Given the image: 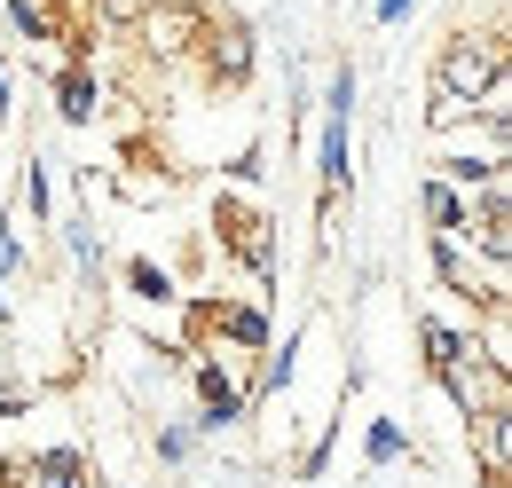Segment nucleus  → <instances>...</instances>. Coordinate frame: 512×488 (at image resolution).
<instances>
[{
	"instance_id": "f3484780",
	"label": "nucleus",
	"mask_w": 512,
	"mask_h": 488,
	"mask_svg": "<svg viewBox=\"0 0 512 488\" xmlns=\"http://www.w3.org/2000/svg\"><path fill=\"white\" fill-rule=\"evenodd\" d=\"M24 268V237H16V221L0 213V307H8V276Z\"/></svg>"
},
{
	"instance_id": "4be33fe9",
	"label": "nucleus",
	"mask_w": 512,
	"mask_h": 488,
	"mask_svg": "<svg viewBox=\"0 0 512 488\" xmlns=\"http://www.w3.org/2000/svg\"><path fill=\"white\" fill-rule=\"evenodd\" d=\"M0 126H8V63H0Z\"/></svg>"
},
{
	"instance_id": "423d86ee",
	"label": "nucleus",
	"mask_w": 512,
	"mask_h": 488,
	"mask_svg": "<svg viewBox=\"0 0 512 488\" xmlns=\"http://www.w3.org/2000/svg\"><path fill=\"white\" fill-rule=\"evenodd\" d=\"M418 347H426V370H434V378H449V370L473 363V355H489V347H481L473 331H457V323H418ZM497 363H505V355H497Z\"/></svg>"
},
{
	"instance_id": "7ed1b4c3",
	"label": "nucleus",
	"mask_w": 512,
	"mask_h": 488,
	"mask_svg": "<svg viewBox=\"0 0 512 488\" xmlns=\"http://www.w3.org/2000/svg\"><path fill=\"white\" fill-rule=\"evenodd\" d=\"M213 244H221L253 284L276 276V221H268L260 205H245V197H221V205H213Z\"/></svg>"
},
{
	"instance_id": "f03ea898",
	"label": "nucleus",
	"mask_w": 512,
	"mask_h": 488,
	"mask_svg": "<svg viewBox=\"0 0 512 488\" xmlns=\"http://www.w3.org/2000/svg\"><path fill=\"white\" fill-rule=\"evenodd\" d=\"M355 63H339L331 71V87H323V134H316V189H323V213L347 197L355 182Z\"/></svg>"
},
{
	"instance_id": "dca6fc26",
	"label": "nucleus",
	"mask_w": 512,
	"mask_h": 488,
	"mask_svg": "<svg viewBox=\"0 0 512 488\" xmlns=\"http://www.w3.org/2000/svg\"><path fill=\"white\" fill-rule=\"evenodd\" d=\"M127 292H134V300H174V276H166L158 260H134V268H127Z\"/></svg>"
},
{
	"instance_id": "1a4fd4ad",
	"label": "nucleus",
	"mask_w": 512,
	"mask_h": 488,
	"mask_svg": "<svg viewBox=\"0 0 512 488\" xmlns=\"http://www.w3.org/2000/svg\"><path fill=\"white\" fill-rule=\"evenodd\" d=\"M205 71L237 87V79L253 71V32H245V24H213V32H205Z\"/></svg>"
},
{
	"instance_id": "4468645a",
	"label": "nucleus",
	"mask_w": 512,
	"mask_h": 488,
	"mask_svg": "<svg viewBox=\"0 0 512 488\" xmlns=\"http://www.w3.org/2000/svg\"><path fill=\"white\" fill-rule=\"evenodd\" d=\"M16 197H24V213L48 229L56 221V197H48V158H24V174H16Z\"/></svg>"
},
{
	"instance_id": "412c9836",
	"label": "nucleus",
	"mask_w": 512,
	"mask_h": 488,
	"mask_svg": "<svg viewBox=\"0 0 512 488\" xmlns=\"http://www.w3.org/2000/svg\"><path fill=\"white\" fill-rule=\"evenodd\" d=\"M410 8L418 0H379V24H410Z\"/></svg>"
},
{
	"instance_id": "6e6552de",
	"label": "nucleus",
	"mask_w": 512,
	"mask_h": 488,
	"mask_svg": "<svg viewBox=\"0 0 512 488\" xmlns=\"http://www.w3.org/2000/svg\"><path fill=\"white\" fill-rule=\"evenodd\" d=\"M205 323H213L229 347H245V355H260V347H268V315H260L253 300H213V307H205Z\"/></svg>"
},
{
	"instance_id": "f257e3e1",
	"label": "nucleus",
	"mask_w": 512,
	"mask_h": 488,
	"mask_svg": "<svg viewBox=\"0 0 512 488\" xmlns=\"http://www.w3.org/2000/svg\"><path fill=\"white\" fill-rule=\"evenodd\" d=\"M505 95V32L489 24V32H457L434 63V126H465L481 103H497Z\"/></svg>"
},
{
	"instance_id": "39448f33",
	"label": "nucleus",
	"mask_w": 512,
	"mask_h": 488,
	"mask_svg": "<svg viewBox=\"0 0 512 488\" xmlns=\"http://www.w3.org/2000/svg\"><path fill=\"white\" fill-rule=\"evenodd\" d=\"M8 24H16L32 48H40V40H71V63H87V40H79L64 0H8Z\"/></svg>"
},
{
	"instance_id": "a211bd4d",
	"label": "nucleus",
	"mask_w": 512,
	"mask_h": 488,
	"mask_svg": "<svg viewBox=\"0 0 512 488\" xmlns=\"http://www.w3.org/2000/svg\"><path fill=\"white\" fill-rule=\"evenodd\" d=\"M190 457H197L190 426H158V465H190Z\"/></svg>"
},
{
	"instance_id": "aec40b11",
	"label": "nucleus",
	"mask_w": 512,
	"mask_h": 488,
	"mask_svg": "<svg viewBox=\"0 0 512 488\" xmlns=\"http://www.w3.org/2000/svg\"><path fill=\"white\" fill-rule=\"evenodd\" d=\"M16 410H24V386H16V378H0V418H16Z\"/></svg>"
},
{
	"instance_id": "9d476101",
	"label": "nucleus",
	"mask_w": 512,
	"mask_h": 488,
	"mask_svg": "<svg viewBox=\"0 0 512 488\" xmlns=\"http://www.w3.org/2000/svg\"><path fill=\"white\" fill-rule=\"evenodd\" d=\"M465 426H473V449H481V473H489V488H505V473H512V410L465 418Z\"/></svg>"
},
{
	"instance_id": "6ab92c4d",
	"label": "nucleus",
	"mask_w": 512,
	"mask_h": 488,
	"mask_svg": "<svg viewBox=\"0 0 512 488\" xmlns=\"http://www.w3.org/2000/svg\"><path fill=\"white\" fill-rule=\"evenodd\" d=\"M103 8V24H142L150 8H166V0H95Z\"/></svg>"
},
{
	"instance_id": "20e7f679",
	"label": "nucleus",
	"mask_w": 512,
	"mask_h": 488,
	"mask_svg": "<svg viewBox=\"0 0 512 488\" xmlns=\"http://www.w3.org/2000/svg\"><path fill=\"white\" fill-rule=\"evenodd\" d=\"M190 386H197V426L190 433H213V441H221L229 426H245V418H253V394H245V378H237L229 363L197 355V363H190Z\"/></svg>"
},
{
	"instance_id": "ddd939ff",
	"label": "nucleus",
	"mask_w": 512,
	"mask_h": 488,
	"mask_svg": "<svg viewBox=\"0 0 512 488\" xmlns=\"http://www.w3.org/2000/svg\"><path fill=\"white\" fill-rule=\"evenodd\" d=\"M410 457V433L394 426V418H371V433H363V465L379 473V465H402Z\"/></svg>"
},
{
	"instance_id": "f8f14e48",
	"label": "nucleus",
	"mask_w": 512,
	"mask_h": 488,
	"mask_svg": "<svg viewBox=\"0 0 512 488\" xmlns=\"http://www.w3.org/2000/svg\"><path fill=\"white\" fill-rule=\"evenodd\" d=\"M418 213L434 221V237H457V229H465V213H473V197H465V189H449L442 174H434V182L418 189Z\"/></svg>"
},
{
	"instance_id": "0eeeda50",
	"label": "nucleus",
	"mask_w": 512,
	"mask_h": 488,
	"mask_svg": "<svg viewBox=\"0 0 512 488\" xmlns=\"http://www.w3.org/2000/svg\"><path fill=\"white\" fill-rule=\"evenodd\" d=\"M56 111H64V126H87L95 111H103V79H95V63H64V71H56Z\"/></svg>"
},
{
	"instance_id": "2eb2a0df",
	"label": "nucleus",
	"mask_w": 512,
	"mask_h": 488,
	"mask_svg": "<svg viewBox=\"0 0 512 488\" xmlns=\"http://www.w3.org/2000/svg\"><path fill=\"white\" fill-rule=\"evenodd\" d=\"M56 229H64L71 268H79V276H95V260H103V229H95V221H56Z\"/></svg>"
},
{
	"instance_id": "9b49d317",
	"label": "nucleus",
	"mask_w": 512,
	"mask_h": 488,
	"mask_svg": "<svg viewBox=\"0 0 512 488\" xmlns=\"http://www.w3.org/2000/svg\"><path fill=\"white\" fill-rule=\"evenodd\" d=\"M24 488H87V457L71 441H56V449L24 457Z\"/></svg>"
}]
</instances>
